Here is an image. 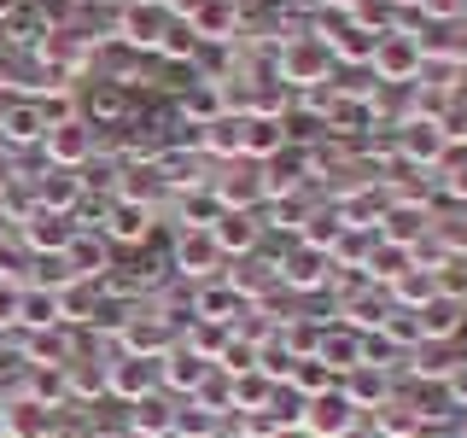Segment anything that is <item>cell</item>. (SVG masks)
Returning <instances> with one entry per match:
<instances>
[{
  "label": "cell",
  "mask_w": 467,
  "mask_h": 438,
  "mask_svg": "<svg viewBox=\"0 0 467 438\" xmlns=\"http://www.w3.org/2000/svg\"><path fill=\"white\" fill-rule=\"evenodd\" d=\"M187 24H193L199 41H216V47H223V41L240 36V0H204Z\"/></svg>",
  "instance_id": "cell-24"
},
{
  "label": "cell",
  "mask_w": 467,
  "mask_h": 438,
  "mask_svg": "<svg viewBox=\"0 0 467 438\" xmlns=\"http://www.w3.org/2000/svg\"><path fill=\"white\" fill-rule=\"evenodd\" d=\"M58 433V415L29 398H12L6 403V438H53Z\"/></svg>",
  "instance_id": "cell-26"
},
{
  "label": "cell",
  "mask_w": 467,
  "mask_h": 438,
  "mask_svg": "<svg viewBox=\"0 0 467 438\" xmlns=\"http://www.w3.org/2000/svg\"><path fill=\"white\" fill-rule=\"evenodd\" d=\"M292 438H304V433H292Z\"/></svg>",
  "instance_id": "cell-40"
},
{
  "label": "cell",
  "mask_w": 467,
  "mask_h": 438,
  "mask_svg": "<svg viewBox=\"0 0 467 438\" xmlns=\"http://www.w3.org/2000/svg\"><path fill=\"white\" fill-rule=\"evenodd\" d=\"M36 204L41 211H58V216H77L82 204H88V175L82 170H58V164H47V175H36Z\"/></svg>",
  "instance_id": "cell-13"
},
{
  "label": "cell",
  "mask_w": 467,
  "mask_h": 438,
  "mask_svg": "<svg viewBox=\"0 0 467 438\" xmlns=\"http://www.w3.org/2000/svg\"><path fill=\"white\" fill-rule=\"evenodd\" d=\"M275 77L286 88H321L339 77V58L321 36H281V53H275Z\"/></svg>",
  "instance_id": "cell-1"
},
{
  "label": "cell",
  "mask_w": 467,
  "mask_h": 438,
  "mask_svg": "<svg viewBox=\"0 0 467 438\" xmlns=\"http://www.w3.org/2000/svg\"><path fill=\"white\" fill-rule=\"evenodd\" d=\"M170 24H175V12L164 6V0H129V6L117 12V41H123V47L158 53V41L170 36Z\"/></svg>",
  "instance_id": "cell-10"
},
{
  "label": "cell",
  "mask_w": 467,
  "mask_h": 438,
  "mask_svg": "<svg viewBox=\"0 0 467 438\" xmlns=\"http://www.w3.org/2000/svg\"><path fill=\"white\" fill-rule=\"evenodd\" d=\"M286 386H292V391H304V398H316V391L339 386V380H333L327 369H321L316 357H298V362H292V374H286Z\"/></svg>",
  "instance_id": "cell-31"
},
{
  "label": "cell",
  "mask_w": 467,
  "mask_h": 438,
  "mask_svg": "<svg viewBox=\"0 0 467 438\" xmlns=\"http://www.w3.org/2000/svg\"><path fill=\"white\" fill-rule=\"evenodd\" d=\"M269 391H275V380L263 374V369L228 374V409H234V415H257V409L269 403Z\"/></svg>",
  "instance_id": "cell-27"
},
{
  "label": "cell",
  "mask_w": 467,
  "mask_h": 438,
  "mask_svg": "<svg viewBox=\"0 0 467 438\" xmlns=\"http://www.w3.org/2000/svg\"><path fill=\"white\" fill-rule=\"evenodd\" d=\"M415 328H420V339H456V333L467 328V304L438 292V298H427L415 310Z\"/></svg>",
  "instance_id": "cell-22"
},
{
  "label": "cell",
  "mask_w": 467,
  "mask_h": 438,
  "mask_svg": "<svg viewBox=\"0 0 467 438\" xmlns=\"http://www.w3.org/2000/svg\"><path fill=\"white\" fill-rule=\"evenodd\" d=\"M41 152H47V164H58V170H82L88 158H94V123H88L82 111L58 117V123H47V135H41Z\"/></svg>",
  "instance_id": "cell-8"
},
{
  "label": "cell",
  "mask_w": 467,
  "mask_h": 438,
  "mask_svg": "<svg viewBox=\"0 0 467 438\" xmlns=\"http://www.w3.org/2000/svg\"><path fill=\"white\" fill-rule=\"evenodd\" d=\"M164 438H182V433H164Z\"/></svg>",
  "instance_id": "cell-39"
},
{
  "label": "cell",
  "mask_w": 467,
  "mask_h": 438,
  "mask_svg": "<svg viewBox=\"0 0 467 438\" xmlns=\"http://www.w3.org/2000/svg\"><path fill=\"white\" fill-rule=\"evenodd\" d=\"M362 421H368V427H374L379 438H420V415L409 409V398H403V391H398L391 403H379L374 415H362Z\"/></svg>",
  "instance_id": "cell-28"
},
{
  "label": "cell",
  "mask_w": 467,
  "mask_h": 438,
  "mask_svg": "<svg viewBox=\"0 0 467 438\" xmlns=\"http://www.w3.org/2000/svg\"><path fill=\"white\" fill-rule=\"evenodd\" d=\"M24 6H29V0H0V24H12V18H18Z\"/></svg>",
  "instance_id": "cell-36"
},
{
  "label": "cell",
  "mask_w": 467,
  "mask_h": 438,
  "mask_svg": "<svg viewBox=\"0 0 467 438\" xmlns=\"http://www.w3.org/2000/svg\"><path fill=\"white\" fill-rule=\"evenodd\" d=\"M357 427H362V409L350 403L339 386L316 391L310 409H304V438H345V433H357Z\"/></svg>",
  "instance_id": "cell-11"
},
{
  "label": "cell",
  "mask_w": 467,
  "mask_h": 438,
  "mask_svg": "<svg viewBox=\"0 0 467 438\" xmlns=\"http://www.w3.org/2000/svg\"><path fill=\"white\" fill-rule=\"evenodd\" d=\"M123 409H129L123 427L135 438H164L170 421H175V398H164V391H152V398H140V403H123Z\"/></svg>",
  "instance_id": "cell-25"
},
{
  "label": "cell",
  "mask_w": 467,
  "mask_h": 438,
  "mask_svg": "<svg viewBox=\"0 0 467 438\" xmlns=\"http://www.w3.org/2000/svg\"><path fill=\"white\" fill-rule=\"evenodd\" d=\"M164 391V357H129L123 345H106V398L140 403Z\"/></svg>",
  "instance_id": "cell-2"
},
{
  "label": "cell",
  "mask_w": 467,
  "mask_h": 438,
  "mask_svg": "<svg viewBox=\"0 0 467 438\" xmlns=\"http://www.w3.org/2000/svg\"><path fill=\"white\" fill-rule=\"evenodd\" d=\"M0 41H6V24H0Z\"/></svg>",
  "instance_id": "cell-38"
},
{
  "label": "cell",
  "mask_w": 467,
  "mask_h": 438,
  "mask_svg": "<svg viewBox=\"0 0 467 438\" xmlns=\"http://www.w3.org/2000/svg\"><path fill=\"white\" fill-rule=\"evenodd\" d=\"M216 216H223V204H216L211 182H204V187H187V193H175V223H182V228H216Z\"/></svg>",
  "instance_id": "cell-29"
},
{
  "label": "cell",
  "mask_w": 467,
  "mask_h": 438,
  "mask_svg": "<svg viewBox=\"0 0 467 438\" xmlns=\"http://www.w3.org/2000/svg\"><path fill=\"white\" fill-rule=\"evenodd\" d=\"M211 193L223 211H263V164L252 158H228V164H211Z\"/></svg>",
  "instance_id": "cell-5"
},
{
  "label": "cell",
  "mask_w": 467,
  "mask_h": 438,
  "mask_svg": "<svg viewBox=\"0 0 467 438\" xmlns=\"http://www.w3.org/2000/svg\"><path fill=\"white\" fill-rule=\"evenodd\" d=\"M41 328H65L58 287H18V333H41Z\"/></svg>",
  "instance_id": "cell-23"
},
{
  "label": "cell",
  "mask_w": 467,
  "mask_h": 438,
  "mask_svg": "<svg viewBox=\"0 0 467 438\" xmlns=\"http://www.w3.org/2000/svg\"><path fill=\"white\" fill-rule=\"evenodd\" d=\"M339 391H345V398L362 409V415H374L379 403H391V398H398V380H391L386 369H368V362H357V369H350V374L339 380Z\"/></svg>",
  "instance_id": "cell-19"
},
{
  "label": "cell",
  "mask_w": 467,
  "mask_h": 438,
  "mask_svg": "<svg viewBox=\"0 0 467 438\" xmlns=\"http://www.w3.org/2000/svg\"><path fill=\"white\" fill-rule=\"evenodd\" d=\"M211 374H216L211 357H199V350H187V345H170V357H164V391H175V398H199Z\"/></svg>",
  "instance_id": "cell-18"
},
{
  "label": "cell",
  "mask_w": 467,
  "mask_h": 438,
  "mask_svg": "<svg viewBox=\"0 0 467 438\" xmlns=\"http://www.w3.org/2000/svg\"><path fill=\"white\" fill-rule=\"evenodd\" d=\"M170 269L182 275V281H216V275H228V257H223V245H216V234L211 228H175V240H170Z\"/></svg>",
  "instance_id": "cell-3"
},
{
  "label": "cell",
  "mask_w": 467,
  "mask_h": 438,
  "mask_svg": "<svg viewBox=\"0 0 467 438\" xmlns=\"http://www.w3.org/2000/svg\"><path fill=\"white\" fill-rule=\"evenodd\" d=\"M391 129H398V152L409 158V164L432 170V164H444V158H450V123H438V117L409 111L403 123H391Z\"/></svg>",
  "instance_id": "cell-6"
},
{
  "label": "cell",
  "mask_w": 467,
  "mask_h": 438,
  "mask_svg": "<svg viewBox=\"0 0 467 438\" xmlns=\"http://www.w3.org/2000/svg\"><path fill=\"white\" fill-rule=\"evenodd\" d=\"M152 228H158V211L140 204V199L111 193L106 204H99V234H106L111 245H140V240H152Z\"/></svg>",
  "instance_id": "cell-9"
},
{
  "label": "cell",
  "mask_w": 467,
  "mask_h": 438,
  "mask_svg": "<svg viewBox=\"0 0 467 438\" xmlns=\"http://www.w3.org/2000/svg\"><path fill=\"white\" fill-rule=\"evenodd\" d=\"M58 263H65V281H106L111 240L99 228H77V234H70V245L58 252Z\"/></svg>",
  "instance_id": "cell-12"
},
{
  "label": "cell",
  "mask_w": 467,
  "mask_h": 438,
  "mask_svg": "<svg viewBox=\"0 0 467 438\" xmlns=\"http://www.w3.org/2000/svg\"><path fill=\"white\" fill-rule=\"evenodd\" d=\"M286 146H292L286 117H252V111H245V146H240V158H252V164H269L275 152H286Z\"/></svg>",
  "instance_id": "cell-21"
},
{
  "label": "cell",
  "mask_w": 467,
  "mask_h": 438,
  "mask_svg": "<svg viewBox=\"0 0 467 438\" xmlns=\"http://www.w3.org/2000/svg\"><path fill=\"white\" fill-rule=\"evenodd\" d=\"M158 53L175 58V65H193V58H199V36H193V24H187V18H175V24H170V36L158 41Z\"/></svg>",
  "instance_id": "cell-32"
},
{
  "label": "cell",
  "mask_w": 467,
  "mask_h": 438,
  "mask_svg": "<svg viewBox=\"0 0 467 438\" xmlns=\"http://www.w3.org/2000/svg\"><path fill=\"white\" fill-rule=\"evenodd\" d=\"M374 82H420V70H427V53H420V36H409V29H379L374 41V58H368Z\"/></svg>",
  "instance_id": "cell-4"
},
{
  "label": "cell",
  "mask_w": 467,
  "mask_h": 438,
  "mask_svg": "<svg viewBox=\"0 0 467 438\" xmlns=\"http://www.w3.org/2000/svg\"><path fill=\"white\" fill-rule=\"evenodd\" d=\"M0 129H6L12 141H41L47 135V111L41 106H12L6 117H0Z\"/></svg>",
  "instance_id": "cell-30"
},
{
  "label": "cell",
  "mask_w": 467,
  "mask_h": 438,
  "mask_svg": "<svg viewBox=\"0 0 467 438\" xmlns=\"http://www.w3.org/2000/svg\"><path fill=\"white\" fill-rule=\"evenodd\" d=\"M170 433H182V438H223L228 433V409L204 403V398H182V403H175Z\"/></svg>",
  "instance_id": "cell-20"
},
{
  "label": "cell",
  "mask_w": 467,
  "mask_h": 438,
  "mask_svg": "<svg viewBox=\"0 0 467 438\" xmlns=\"http://www.w3.org/2000/svg\"><path fill=\"white\" fill-rule=\"evenodd\" d=\"M444 187H450V199H467V164H456L444 175Z\"/></svg>",
  "instance_id": "cell-35"
},
{
  "label": "cell",
  "mask_w": 467,
  "mask_h": 438,
  "mask_svg": "<svg viewBox=\"0 0 467 438\" xmlns=\"http://www.w3.org/2000/svg\"><path fill=\"white\" fill-rule=\"evenodd\" d=\"M187 316H193V321H216V328L234 333L245 316H252V298H245L228 275H216V281H199L193 287V310H187Z\"/></svg>",
  "instance_id": "cell-7"
},
{
  "label": "cell",
  "mask_w": 467,
  "mask_h": 438,
  "mask_svg": "<svg viewBox=\"0 0 467 438\" xmlns=\"http://www.w3.org/2000/svg\"><path fill=\"white\" fill-rule=\"evenodd\" d=\"M117 345H123L129 357H170V345H175L170 316H158V310H129L123 333H117Z\"/></svg>",
  "instance_id": "cell-15"
},
{
  "label": "cell",
  "mask_w": 467,
  "mask_h": 438,
  "mask_svg": "<svg viewBox=\"0 0 467 438\" xmlns=\"http://www.w3.org/2000/svg\"><path fill=\"white\" fill-rule=\"evenodd\" d=\"M0 438H6V403H0Z\"/></svg>",
  "instance_id": "cell-37"
},
{
  "label": "cell",
  "mask_w": 467,
  "mask_h": 438,
  "mask_svg": "<svg viewBox=\"0 0 467 438\" xmlns=\"http://www.w3.org/2000/svg\"><path fill=\"white\" fill-rule=\"evenodd\" d=\"M263 228H269V211H223L211 234L223 245V257H252L263 245Z\"/></svg>",
  "instance_id": "cell-17"
},
{
  "label": "cell",
  "mask_w": 467,
  "mask_h": 438,
  "mask_svg": "<svg viewBox=\"0 0 467 438\" xmlns=\"http://www.w3.org/2000/svg\"><path fill=\"white\" fill-rule=\"evenodd\" d=\"M275 275H281V287H286V292H310V287L321 292V287H333V257L298 240L281 263H275Z\"/></svg>",
  "instance_id": "cell-14"
},
{
  "label": "cell",
  "mask_w": 467,
  "mask_h": 438,
  "mask_svg": "<svg viewBox=\"0 0 467 438\" xmlns=\"http://www.w3.org/2000/svg\"><path fill=\"white\" fill-rule=\"evenodd\" d=\"M310 357H316L327 374L345 380V374L362 362V333L345 328V321H327V328H316V350H310Z\"/></svg>",
  "instance_id": "cell-16"
},
{
  "label": "cell",
  "mask_w": 467,
  "mask_h": 438,
  "mask_svg": "<svg viewBox=\"0 0 467 438\" xmlns=\"http://www.w3.org/2000/svg\"><path fill=\"white\" fill-rule=\"evenodd\" d=\"M0 328H18V287H0Z\"/></svg>",
  "instance_id": "cell-33"
},
{
  "label": "cell",
  "mask_w": 467,
  "mask_h": 438,
  "mask_svg": "<svg viewBox=\"0 0 467 438\" xmlns=\"http://www.w3.org/2000/svg\"><path fill=\"white\" fill-rule=\"evenodd\" d=\"M444 391H450V403H456V409H467V362L444 380Z\"/></svg>",
  "instance_id": "cell-34"
}]
</instances>
